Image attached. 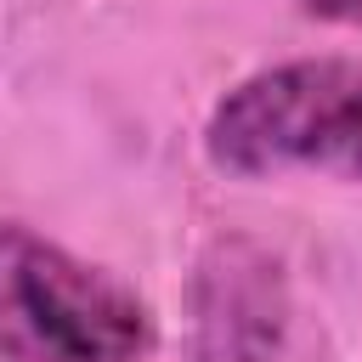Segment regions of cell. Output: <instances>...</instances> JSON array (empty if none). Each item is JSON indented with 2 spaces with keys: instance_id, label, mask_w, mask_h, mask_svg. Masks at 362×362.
Wrapping results in <instances>:
<instances>
[{
  "instance_id": "obj_1",
  "label": "cell",
  "mask_w": 362,
  "mask_h": 362,
  "mask_svg": "<svg viewBox=\"0 0 362 362\" xmlns=\"http://www.w3.org/2000/svg\"><path fill=\"white\" fill-rule=\"evenodd\" d=\"M153 311L113 272L0 226V362H141Z\"/></svg>"
},
{
  "instance_id": "obj_2",
  "label": "cell",
  "mask_w": 362,
  "mask_h": 362,
  "mask_svg": "<svg viewBox=\"0 0 362 362\" xmlns=\"http://www.w3.org/2000/svg\"><path fill=\"white\" fill-rule=\"evenodd\" d=\"M204 147L232 175H362V62L305 57L249 74L209 113Z\"/></svg>"
},
{
  "instance_id": "obj_3",
  "label": "cell",
  "mask_w": 362,
  "mask_h": 362,
  "mask_svg": "<svg viewBox=\"0 0 362 362\" xmlns=\"http://www.w3.org/2000/svg\"><path fill=\"white\" fill-rule=\"evenodd\" d=\"M192 356L198 362H266L283 334V277L255 243H215L192 283Z\"/></svg>"
},
{
  "instance_id": "obj_4",
  "label": "cell",
  "mask_w": 362,
  "mask_h": 362,
  "mask_svg": "<svg viewBox=\"0 0 362 362\" xmlns=\"http://www.w3.org/2000/svg\"><path fill=\"white\" fill-rule=\"evenodd\" d=\"M300 11L334 17V23H356V17H362V0H300Z\"/></svg>"
}]
</instances>
